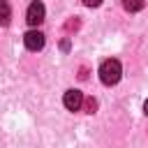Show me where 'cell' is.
<instances>
[{"instance_id": "cell-6", "label": "cell", "mask_w": 148, "mask_h": 148, "mask_svg": "<svg viewBox=\"0 0 148 148\" xmlns=\"http://www.w3.org/2000/svg\"><path fill=\"white\" fill-rule=\"evenodd\" d=\"M143 5H146V0H123L125 12H141Z\"/></svg>"}, {"instance_id": "cell-2", "label": "cell", "mask_w": 148, "mask_h": 148, "mask_svg": "<svg viewBox=\"0 0 148 148\" xmlns=\"http://www.w3.org/2000/svg\"><path fill=\"white\" fill-rule=\"evenodd\" d=\"M44 14H46L44 5H42L39 0H32V2L28 5V12H25V21H28V25H39V23L44 21Z\"/></svg>"}, {"instance_id": "cell-8", "label": "cell", "mask_w": 148, "mask_h": 148, "mask_svg": "<svg viewBox=\"0 0 148 148\" xmlns=\"http://www.w3.org/2000/svg\"><path fill=\"white\" fill-rule=\"evenodd\" d=\"M79 25H81V21H79V16H74V18H69V21L65 23V30H67V32H72V30H76Z\"/></svg>"}, {"instance_id": "cell-3", "label": "cell", "mask_w": 148, "mask_h": 148, "mask_svg": "<svg viewBox=\"0 0 148 148\" xmlns=\"http://www.w3.org/2000/svg\"><path fill=\"white\" fill-rule=\"evenodd\" d=\"M83 92L81 90H76V88H69L65 95H62V104H65V109L67 111H79L81 106H83Z\"/></svg>"}, {"instance_id": "cell-4", "label": "cell", "mask_w": 148, "mask_h": 148, "mask_svg": "<svg viewBox=\"0 0 148 148\" xmlns=\"http://www.w3.org/2000/svg\"><path fill=\"white\" fill-rule=\"evenodd\" d=\"M23 44H25L28 51H42L44 44H46L44 32H39V30H28V32L23 35Z\"/></svg>"}, {"instance_id": "cell-10", "label": "cell", "mask_w": 148, "mask_h": 148, "mask_svg": "<svg viewBox=\"0 0 148 148\" xmlns=\"http://www.w3.org/2000/svg\"><path fill=\"white\" fill-rule=\"evenodd\" d=\"M60 49H62V51H69V39H62V42H60Z\"/></svg>"}, {"instance_id": "cell-9", "label": "cell", "mask_w": 148, "mask_h": 148, "mask_svg": "<svg viewBox=\"0 0 148 148\" xmlns=\"http://www.w3.org/2000/svg\"><path fill=\"white\" fill-rule=\"evenodd\" d=\"M83 5H86V7H99L102 0H83Z\"/></svg>"}, {"instance_id": "cell-7", "label": "cell", "mask_w": 148, "mask_h": 148, "mask_svg": "<svg viewBox=\"0 0 148 148\" xmlns=\"http://www.w3.org/2000/svg\"><path fill=\"white\" fill-rule=\"evenodd\" d=\"M83 109H86V113H95V111H97V99H95V97L83 99Z\"/></svg>"}, {"instance_id": "cell-11", "label": "cell", "mask_w": 148, "mask_h": 148, "mask_svg": "<svg viewBox=\"0 0 148 148\" xmlns=\"http://www.w3.org/2000/svg\"><path fill=\"white\" fill-rule=\"evenodd\" d=\"M86 76H88V72H86V67H81L79 69V79H86Z\"/></svg>"}, {"instance_id": "cell-5", "label": "cell", "mask_w": 148, "mask_h": 148, "mask_svg": "<svg viewBox=\"0 0 148 148\" xmlns=\"http://www.w3.org/2000/svg\"><path fill=\"white\" fill-rule=\"evenodd\" d=\"M9 18H12V7L7 0H0V25H9Z\"/></svg>"}, {"instance_id": "cell-1", "label": "cell", "mask_w": 148, "mask_h": 148, "mask_svg": "<svg viewBox=\"0 0 148 148\" xmlns=\"http://www.w3.org/2000/svg\"><path fill=\"white\" fill-rule=\"evenodd\" d=\"M120 76H123V65H120V60L106 58V60L99 65V79H102L104 86H116V83L120 81Z\"/></svg>"}, {"instance_id": "cell-12", "label": "cell", "mask_w": 148, "mask_h": 148, "mask_svg": "<svg viewBox=\"0 0 148 148\" xmlns=\"http://www.w3.org/2000/svg\"><path fill=\"white\" fill-rule=\"evenodd\" d=\"M143 111H146V116H148V99H146V104H143Z\"/></svg>"}]
</instances>
